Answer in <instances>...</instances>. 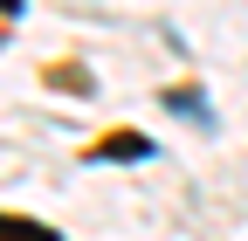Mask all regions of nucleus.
<instances>
[{
	"label": "nucleus",
	"mask_w": 248,
	"mask_h": 241,
	"mask_svg": "<svg viewBox=\"0 0 248 241\" xmlns=\"http://www.w3.org/2000/svg\"><path fill=\"white\" fill-rule=\"evenodd\" d=\"M0 241H62V234L42 227V221H14V214H0Z\"/></svg>",
	"instance_id": "obj_2"
},
{
	"label": "nucleus",
	"mask_w": 248,
	"mask_h": 241,
	"mask_svg": "<svg viewBox=\"0 0 248 241\" xmlns=\"http://www.w3.org/2000/svg\"><path fill=\"white\" fill-rule=\"evenodd\" d=\"M0 14H7V21H14V14H21V0H0Z\"/></svg>",
	"instance_id": "obj_3"
},
{
	"label": "nucleus",
	"mask_w": 248,
	"mask_h": 241,
	"mask_svg": "<svg viewBox=\"0 0 248 241\" xmlns=\"http://www.w3.org/2000/svg\"><path fill=\"white\" fill-rule=\"evenodd\" d=\"M152 152V138H138V131H117V138H104L90 159H145Z\"/></svg>",
	"instance_id": "obj_1"
}]
</instances>
